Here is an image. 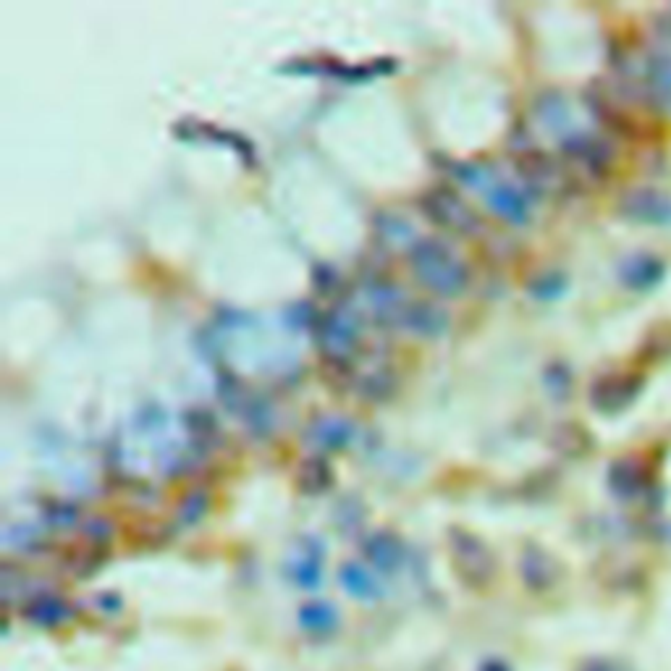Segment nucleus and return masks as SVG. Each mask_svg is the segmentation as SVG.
<instances>
[{
	"label": "nucleus",
	"instance_id": "obj_2",
	"mask_svg": "<svg viewBox=\"0 0 671 671\" xmlns=\"http://www.w3.org/2000/svg\"><path fill=\"white\" fill-rule=\"evenodd\" d=\"M436 208H438L436 221L443 223V226H454V223H457V226L467 229V223H470V226L475 223V221H472V215L467 213V208H464V205H459L454 194H438Z\"/></svg>",
	"mask_w": 671,
	"mask_h": 671
},
{
	"label": "nucleus",
	"instance_id": "obj_1",
	"mask_svg": "<svg viewBox=\"0 0 671 671\" xmlns=\"http://www.w3.org/2000/svg\"><path fill=\"white\" fill-rule=\"evenodd\" d=\"M412 263H415L417 276L441 294H454L464 286V268L438 242L417 244Z\"/></svg>",
	"mask_w": 671,
	"mask_h": 671
}]
</instances>
